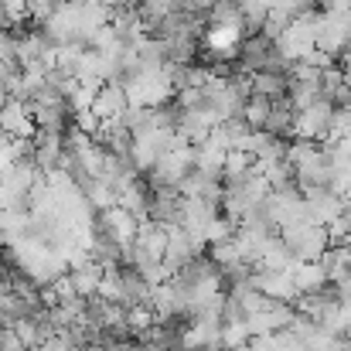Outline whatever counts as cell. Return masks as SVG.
Masks as SVG:
<instances>
[{
	"label": "cell",
	"mask_w": 351,
	"mask_h": 351,
	"mask_svg": "<svg viewBox=\"0 0 351 351\" xmlns=\"http://www.w3.org/2000/svg\"><path fill=\"white\" fill-rule=\"evenodd\" d=\"M280 242L293 263H321V256L331 249V232L311 219H300V222L280 226Z\"/></svg>",
	"instance_id": "1"
}]
</instances>
